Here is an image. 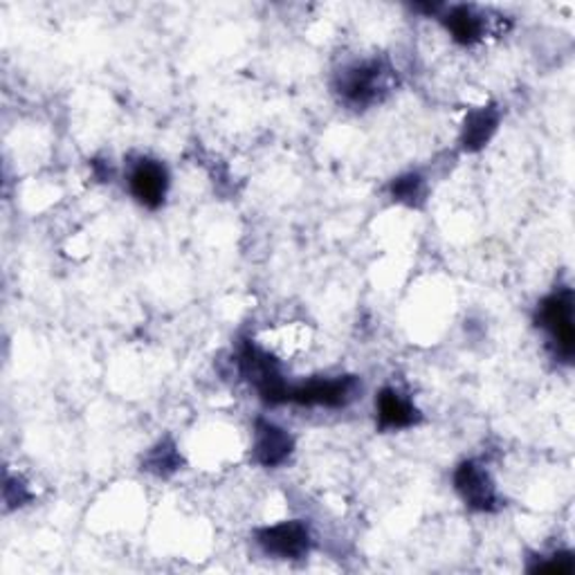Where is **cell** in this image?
Segmentation results:
<instances>
[{
    "instance_id": "6da1fadb",
    "label": "cell",
    "mask_w": 575,
    "mask_h": 575,
    "mask_svg": "<svg viewBox=\"0 0 575 575\" xmlns=\"http://www.w3.org/2000/svg\"><path fill=\"white\" fill-rule=\"evenodd\" d=\"M536 321L549 333L551 347L558 360L571 364L575 351V326H573V293L571 288H560L553 295L542 300Z\"/></svg>"
},
{
    "instance_id": "7a4b0ae2",
    "label": "cell",
    "mask_w": 575,
    "mask_h": 575,
    "mask_svg": "<svg viewBox=\"0 0 575 575\" xmlns=\"http://www.w3.org/2000/svg\"><path fill=\"white\" fill-rule=\"evenodd\" d=\"M336 89L349 106H372L389 89V70L380 61L353 63L340 72Z\"/></svg>"
},
{
    "instance_id": "3957f363",
    "label": "cell",
    "mask_w": 575,
    "mask_h": 575,
    "mask_svg": "<svg viewBox=\"0 0 575 575\" xmlns=\"http://www.w3.org/2000/svg\"><path fill=\"white\" fill-rule=\"evenodd\" d=\"M238 364H240V374L245 380H250L259 396L270 402H288V394H291V387H288L281 378L279 366L270 355H266L261 349H257L253 342H245L240 353H238Z\"/></svg>"
},
{
    "instance_id": "277c9868",
    "label": "cell",
    "mask_w": 575,
    "mask_h": 575,
    "mask_svg": "<svg viewBox=\"0 0 575 575\" xmlns=\"http://www.w3.org/2000/svg\"><path fill=\"white\" fill-rule=\"evenodd\" d=\"M362 391V383L355 376H340L328 380H310L300 385L288 394V402H297L304 407H347Z\"/></svg>"
},
{
    "instance_id": "5b68a950",
    "label": "cell",
    "mask_w": 575,
    "mask_h": 575,
    "mask_svg": "<svg viewBox=\"0 0 575 575\" xmlns=\"http://www.w3.org/2000/svg\"><path fill=\"white\" fill-rule=\"evenodd\" d=\"M257 542L270 555L295 560L310 551V532L302 521H281L277 526L261 528L257 532Z\"/></svg>"
},
{
    "instance_id": "8992f818",
    "label": "cell",
    "mask_w": 575,
    "mask_h": 575,
    "mask_svg": "<svg viewBox=\"0 0 575 575\" xmlns=\"http://www.w3.org/2000/svg\"><path fill=\"white\" fill-rule=\"evenodd\" d=\"M455 485L466 506H470L472 511H481V513L497 511L500 504L497 488L479 463L474 461L461 463L455 472Z\"/></svg>"
},
{
    "instance_id": "52a82bcc",
    "label": "cell",
    "mask_w": 575,
    "mask_h": 575,
    "mask_svg": "<svg viewBox=\"0 0 575 575\" xmlns=\"http://www.w3.org/2000/svg\"><path fill=\"white\" fill-rule=\"evenodd\" d=\"M133 198L146 210H157L169 191V174L157 160H140L129 180Z\"/></svg>"
},
{
    "instance_id": "ba28073f",
    "label": "cell",
    "mask_w": 575,
    "mask_h": 575,
    "mask_svg": "<svg viewBox=\"0 0 575 575\" xmlns=\"http://www.w3.org/2000/svg\"><path fill=\"white\" fill-rule=\"evenodd\" d=\"M295 441L285 430L268 421H257L255 432V459L266 468H277L293 455Z\"/></svg>"
},
{
    "instance_id": "9c48e42d",
    "label": "cell",
    "mask_w": 575,
    "mask_h": 575,
    "mask_svg": "<svg viewBox=\"0 0 575 575\" xmlns=\"http://www.w3.org/2000/svg\"><path fill=\"white\" fill-rule=\"evenodd\" d=\"M378 425L383 430H404L421 421V412L396 389H383L376 398Z\"/></svg>"
},
{
    "instance_id": "30bf717a",
    "label": "cell",
    "mask_w": 575,
    "mask_h": 575,
    "mask_svg": "<svg viewBox=\"0 0 575 575\" xmlns=\"http://www.w3.org/2000/svg\"><path fill=\"white\" fill-rule=\"evenodd\" d=\"M443 23L447 27V32L451 34V38L457 40L461 46H472L477 40H481L483 30H485V21L483 16L470 8V5H459V8H451L445 16Z\"/></svg>"
},
{
    "instance_id": "8fae6325",
    "label": "cell",
    "mask_w": 575,
    "mask_h": 575,
    "mask_svg": "<svg viewBox=\"0 0 575 575\" xmlns=\"http://www.w3.org/2000/svg\"><path fill=\"white\" fill-rule=\"evenodd\" d=\"M500 127V110L492 108V106H483L472 110L466 117V125H463V133H461V144L466 151H479L481 146L488 144V140L495 136Z\"/></svg>"
},
{
    "instance_id": "7c38bea8",
    "label": "cell",
    "mask_w": 575,
    "mask_h": 575,
    "mask_svg": "<svg viewBox=\"0 0 575 575\" xmlns=\"http://www.w3.org/2000/svg\"><path fill=\"white\" fill-rule=\"evenodd\" d=\"M146 470L155 472V474H169L174 470H178L180 459H178V451L172 443H160L157 447L151 449V455L146 459Z\"/></svg>"
},
{
    "instance_id": "4fadbf2b",
    "label": "cell",
    "mask_w": 575,
    "mask_h": 575,
    "mask_svg": "<svg viewBox=\"0 0 575 575\" xmlns=\"http://www.w3.org/2000/svg\"><path fill=\"white\" fill-rule=\"evenodd\" d=\"M423 193H425V183L419 174H407V176L391 183V196L398 202L414 204L423 198Z\"/></svg>"
},
{
    "instance_id": "5bb4252c",
    "label": "cell",
    "mask_w": 575,
    "mask_h": 575,
    "mask_svg": "<svg viewBox=\"0 0 575 575\" xmlns=\"http://www.w3.org/2000/svg\"><path fill=\"white\" fill-rule=\"evenodd\" d=\"M575 562L571 553H555L549 560L538 562L536 566H530V571H549V573H573Z\"/></svg>"
}]
</instances>
